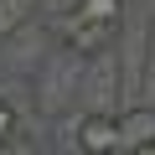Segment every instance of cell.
<instances>
[{
    "instance_id": "1",
    "label": "cell",
    "mask_w": 155,
    "mask_h": 155,
    "mask_svg": "<svg viewBox=\"0 0 155 155\" xmlns=\"http://www.w3.org/2000/svg\"><path fill=\"white\" fill-rule=\"evenodd\" d=\"M124 26V0H72L57 21L67 52H104Z\"/></svg>"
},
{
    "instance_id": "2",
    "label": "cell",
    "mask_w": 155,
    "mask_h": 155,
    "mask_svg": "<svg viewBox=\"0 0 155 155\" xmlns=\"http://www.w3.org/2000/svg\"><path fill=\"white\" fill-rule=\"evenodd\" d=\"M72 140H78V155H124V129H119V114L109 109H88Z\"/></svg>"
},
{
    "instance_id": "3",
    "label": "cell",
    "mask_w": 155,
    "mask_h": 155,
    "mask_svg": "<svg viewBox=\"0 0 155 155\" xmlns=\"http://www.w3.org/2000/svg\"><path fill=\"white\" fill-rule=\"evenodd\" d=\"M119 129H124V155H134L140 145L155 140V109H129V114H119Z\"/></svg>"
},
{
    "instance_id": "4",
    "label": "cell",
    "mask_w": 155,
    "mask_h": 155,
    "mask_svg": "<svg viewBox=\"0 0 155 155\" xmlns=\"http://www.w3.org/2000/svg\"><path fill=\"white\" fill-rule=\"evenodd\" d=\"M21 140V114H16V104L0 93V145H16Z\"/></svg>"
},
{
    "instance_id": "5",
    "label": "cell",
    "mask_w": 155,
    "mask_h": 155,
    "mask_svg": "<svg viewBox=\"0 0 155 155\" xmlns=\"http://www.w3.org/2000/svg\"><path fill=\"white\" fill-rule=\"evenodd\" d=\"M134 155H155V140H150V145H140V150H134Z\"/></svg>"
}]
</instances>
